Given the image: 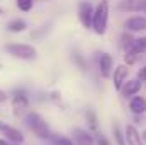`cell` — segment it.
<instances>
[{
  "mask_svg": "<svg viewBox=\"0 0 146 145\" xmlns=\"http://www.w3.org/2000/svg\"><path fill=\"white\" fill-rule=\"evenodd\" d=\"M107 24H109V2L107 0H100L99 5L94 10V21H92V29L102 36L107 31Z\"/></svg>",
  "mask_w": 146,
  "mask_h": 145,
  "instance_id": "6da1fadb",
  "label": "cell"
},
{
  "mask_svg": "<svg viewBox=\"0 0 146 145\" xmlns=\"http://www.w3.org/2000/svg\"><path fill=\"white\" fill-rule=\"evenodd\" d=\"M26 125L29 126V130L36 135L37 138H41V140H48L51 137V132H49L48 123L37 113H29L26 116Z\"/></svg>",
  "mask_w": 146,
  "mask_h": 145,
  "instance_id": "7a4b0ae2",
  "label": "cell"
},
{
  "mask_svg": "<svg viewBox=\"0 0 146 145\" xmlns=\"http://www.w3.org/2000/svg\"><path fill=\"white\" fill-rule=\"evenodd\" d=\"M5 50H7V53H10L15 58H21V60H34L37 56L36 48H33L31 44H7Z\"/></svg>",
  "mask_w": 146,
  "mask_h": 145,
  "instance_id": "3957f363",
  "label": "cell"
},
{
  "mask_svg": "<svg viewBox=\"0 0 146 145\" xmlns=\"http://www.w3.org/2000/svg\"><path fill=\"white\" fill-rule=\"evenodd\" d=\"M12 108H14L15 116H22L24 111L29 108V97L24 89H15L12 92Z\"/></svg>",
  "mask_w": 146,
  "mask_h": 145,
  "instance_id": "277c9868",
  "label": "cell"
},
{
  "mask_svg": "<svg viewBox=\"0 0 146 145\" xmlns=\"http://www.w3.org/2000/svg\"><path fill=\"white\" fill-rule=\"evenodd\" d=\"M94 5L90 2H82L80 7H78V19L80 22L87 28V29H92V21H94Z\"/></svg>",
  "mask_w": 146,
  "mask_h": 145,
  "instance_id": "5b68a950",
  "label": "cell"
},
{
  "mask_svg": "<svg viewBox=\"0 0 146 145\" xmlns=\"http://www.w3.org/2000/svg\"><path fill=\"white\" fill-rule=\"evenodd\" d=\"M0 133H2L9 142H14V144H22V142H24L22 132L17 130V128H14V126H10L9 123L0 121Z\"/></svg>",
  "mask_w": 146,
  "mask_h": 145,
  "instance_id": "8992f818",
  "label": "cell"
},
{
  "mask_svg": "<svg viewBox=\"0 0 146 145\" xmlns=\"http://www.w3.org/2000/svg\"><path fill=\"white\" fill-rule=\"evenodd\" d=\"M117 9L122 12H146V0H121Z\"/></svg>",
  "mask_w": 146,
  "mask_h": 145,
  "instance_id": "52a82bcc",
  "label": "cell"
},
{
  "mask_svg": "<svg viewBox=\"0 0 146 145\" xmlns=\"http://www.w3.org/2000/svg\"><path fill=\"white\" fill-rule=\"evenodd\" d=\"M124 28L127 33H141L146 31V15H133L129 19H126Z\"/></svg>",
  "mask_w": 146,
  "mask_h": 145,
  "instance_id": "ba28073f",
  "label": "cell"
},
{
  "mask_svg": "<svg viewBox=\"0 0 146 145\" xmlns=\"http://www.w3.org/2000/svg\"><path fill=\"white\" fill-rule=\"evenodd\" d=\"M129 65H119L117 68H114V75H112V82H114V89L121 91V87L124 85L127 75H129Z\"/></svg>",
  "mask_w": 146,
  "mask_h": 145,
  "instance_id": "9c48e42d",
  "label": "cell"
},
{
  "mask_svg": "<svg viewBox=\"0 0 146 145\" xmlns=\"http://www.w3.org/2000/svg\"><path fill=\"white\" fill-rule=\"evenodd\" d=\"M139 91H141V80L133 79V80H126L119 92H121L124 97H134Z\"/></svg>",
  "mask_w": 146,
  "mask_h": 145,
  "instance_id": "30bf717a",
  "label": "cell"
},
{
  "mask_svg": "<svg viewBox=\"0 0 146 145\" xmlns=\"http://www.w3.org/2000/svg\"><path fill=\"white\" fill-rule=\"evenodd\" d=\"M112 68H114V60L112 56L107 55V53H100L99 56V72L104 79H107L110 73H112Z\"/></svg>",
  "mask_w": 146,
  "mask_h": 145,
  "instance_id": "8fae6325",
  "label": "cell"
},
{
  "mask_svg": "<svg viewBox=\"0 0 146 145\" xmlns=\"http://www.w3.org/2000/svg\"><path fill=\"white\" fill-rule=\"evenodd\" d=\"M73 142H75V145H97L95 138L90 133H87L85 130H80V128L73 130Z\"/></svg>",
  "mask_w": 146,
  "mask_h": 145,
  "instance_id": "7c38bea8",
  "label": "cell"
},
{
  "mask_svg": "<svg viewBox=\"0 0 146 145\" xmlns=\"http://www.w3.org/2000/svg\"><path fill=\"white\" fill-rule=\"evenodd\" d=\"M124 135H126L127 145H143V138H141V135H139V132L134 125H127Z\"/></svg>",
  "mask_w": 146,
  "mask_h": 145,
  "instance_id": "4fadbf2b",
  "label": "cell"
},
{
  "mask_svg": "<svg viewBox=\"0 0 146 145\" xmlns=\"http://www.w3.org/2000/svg\"><path fill=\"white\" fill-rule=\"evenodd\" d=\"M129 109H131L134 114H145L146 113V99L141 97V96L131 97V101H129Z\"/></svg>",
  "mask_w": 146,
  "mask_h": 145,
  "instance_id": "5bb4252c",
  "label": "cell"
},
{
  "mask_svg": "<svg viewBox=\"0 0 146 145\" xmlns=\"http://www.w3.org/2000/svg\"><path fill=\"white\" fill-rule=\"evenodd\" d=\"M127 50H129V51H133V53H136L138 56H143V55L146 53V36L134 39V41H133V44H131ZM127 50H126V51H127Z\"/></svg>",
  "mask_w": 146,
  "mask_h": 145,
  "instance_id": "9a60e30c",
  "label": "cell"
},
{
  "mask_svg": "<svg viewBox=\"0 0 146 145\" xmlns=\"http://www.w3.org/2000/svg\"><path fill=\"white\" fill-rule=\"evenodd\" d=\"M49 140H51L53 145H75V142H73L72 138L63 137V135H51Z\"/></svg>",
  "mask_w": 146,
  "mask_h": 145,
  "instance_id": "2e32d148",
  "label": "cell"
},
{
  "mask_svg": "<svg viewBox=\"0 0 146 145\" xmlns=\"http://www.w3.org/2000/svg\"><path fill=\"white\" fill-rule=\"evenodd\" d=\"M7 29H9L10 33H21V31L26 29V21H22V19H15V21H12V22L9 24Z\"/></svg>",
  "mask_w": 146,
  "mask_h": 145,
  "instance_id": "e0dca14e",
  "label": "cell"
},
{
  "mask_svg": "<svg viewBox=\"0 0 146 145\" xmlns=\"http://www.w3.org/2000/svg\"><path fill=\"white\" fill-rule=\"evenodd\" d=\"M85 118H87V123H88V128L95 132V130H97V116H95V113L88 109V111L85 113Z\"/></svg>",
  "mask_w": 146,
  "mask_h": 145,
  "instance_id": "ac0fdd59",
  "label": "cell"
},
{
  "mask_svg": "<svg viewBox=\"0 0 146 145\" xmlns=\"http://www.w3.org/2000/svg\"><path fill=\"white\" fill-rule=\"evenodd\" d=\"M112 132H114V138H115V144H117V145H127V142H126V135H122V133H121V128H119L117 125H114Z\"/></svg>",
  "mask_w": 146,
  "mask_h": 145,
  "instance_id": "d6986e66",
  "label": "cell"
},
{
  "mask_svg": "<svg viewBox=\"0 0 146 145\" xmlns=\"http://www.w3.org/2000/svg\"><path fill=\"white\" fill-rule=\"evenodd\" d=\"M15 2H17L19 10H22V12H29L34 5V0H15Z\"/></svg>",
  "mask_w": 146,
  "mask_h": 145,
  "instance_id": "ffe728a7",
  "label": "cell"
},
{
  "mask_svg": "<svg viewBox=\"0 0 146 145\" xmlns=\"http://www.w3.org/2000/svg\"><path fill=\"white\" fill-rule=\"evenodd\" d=\"M133 41H134V38L131 36L129 33H126V34H122V38H121V44H122V48H124V51L133 44Z\"/></svg>",
  "mask_w": 146,
  "mask_h": 145,
  "instance_id": "44dd1931",
  "label": "cell"
},
{
  "mask_svg": "<svg viewBox=\"0 0 146 145\" xmlns=\"http://www.w3.org/2000/svg\"><path fill=\"white\" fill-rule=\"evenodd\" d=\"M73 58H75V62L78 63V67H80V70H87V65H85V60H83L82 56H78V53H75V55H73Z\"/></svg>",
  "mask_w": 146,
  "mask_h": 145,
  "instance_id": "7402d4cb",
  "label": "cell"
},
{
  "mask_svg": "<svg viewBox=\"0 0 146 145\" xmlns=\"http://www.w3.org/2000/svg\"><path fill=\"white\" fill-rule=\"evenodd\" d=\"M138 80H141V82H146V65L139 68V72H138Z\"/></svg>",
  "mask_w": 146,
  "mask_h": 145,
  "instance_id": "603a6c76",
  "label": "cell"
},
{
  "mask_svg": "<svg viewBox=\"0 0 146 145\" xmlns=\"http://www.w3.org/2000/svg\"><path fill=\"white\" fill-rule=\"evenodd\" d=\"M95 144H99V145H109V140H107L104 135H97V138H95Z\"/></svg>",
  "mask_w": 146,
  "mask_h": 145,
  "instance_id": "cb8c5ba5",
  "label": "cell"
},
{
  "mask_svg": "<svg viewBox=\"0 0 146 145\" xmlns=\"http://www.w3.org/2000/svg\"><path fill=\"white\" fill-rule=\"evenodd\" d=\"M7 101V94L3 91H0V103H5Z\"/></svg>",
  "mask_w": 146,
  "mask_h": 145,
  "instance_id": "d4e9b609",
  "label": "cell"
},
{
  "mask_svg": "<svg viewBox=\"0 0 146 145\" xmlns=\"http://www.w3.org/2000/svg\"><path fill=\"white\" fill-rule=\"evenodd\" d=\"M0 145H21V144H14V142H9V140H0Z\"/></svg>",
  "mask_w": 146,
  "mask_h": 145,
  "instance_id": "484cf974",
  "label": "cell"
},
{
  "mask_svg": "<svg viewBox=\"0 0 146 145\" xmlns=\"http://www.w3.org/2000/svg\"><path fill=\"white\" fill-rule=\"evenodd\" d=\"M143 137H145V138H146V132H145V133H143Z\"/></svg>",
  "mask_w": 146,
  "mask_h": 145,
  "instance_id": "4316f807",
  "label": "cell"
},
{
  "mask_svg": "<svg viewBox=\"0 0 146 145\" xmlns=\"http://www.w3.org/2000/svg\"><path fill=\"white\" fill-rule=\"evenodd\" d=\"M0 15H2V7H0Z\"/></svg>",
  "mask_w": 146,
  "mask_h": 145,
  "instance_id": "83f0119b",
  "label": "cell"
}]
</instances>
